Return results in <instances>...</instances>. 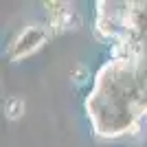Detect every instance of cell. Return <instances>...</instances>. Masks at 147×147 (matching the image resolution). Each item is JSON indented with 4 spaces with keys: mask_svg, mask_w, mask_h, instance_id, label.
I'll list each match as a JSON object with an SVG mask.
<instances>
[{
    "mask_svg": "<svg viewBox=\"0 0 147 147\" xmlns=\"http://www.w3.org/2000/svg\"><path fill=\"white\" fill-rule=\"evenodd\" d=\"M5 114H7V119H11V121L20 119L22 114H24V101H22L20 97L7 99V103H5Z\"/></svg>",
    "mask_w": 147,
    "mask_h": 147,
    "instance_id": "2",
    "label": "cell"
},
{
    "mask_svg": "<svg viewBox=\"0 0 147 147\" xmlns=\"http://www.w3.org/2000/svg\"><path fill=\"white\" fill-rule=\"evenodd\" d=\"M70 77H73V81H77V84H86V81L90 79V70H88L86 66L77 64V66L70 70Z\"/></svg>",
    "mask_w": 147,
    "mask_h": 147,
    "instance_id": "3",
    "label": "cell"
},
{
    "mask_svg": "<svg viewBox=\"0 0 147 147\" xmlns=\"http://www.w3.org/2000/svg\"><path fill=\"white\" fill-rule=\"evenodd\" d=\"M42 40L44 37L40 35V33H37L35 29H26L24 33H22V37H20V42L16 44V46H18V53H16V57H24V55H29V53H33V51L37 49V46H42Z\"/></svg>",
    "mask_w": 147,
    "mask_h": 147,
    "instance_id": "1",
    "label": "cell"
}]
</instances>
